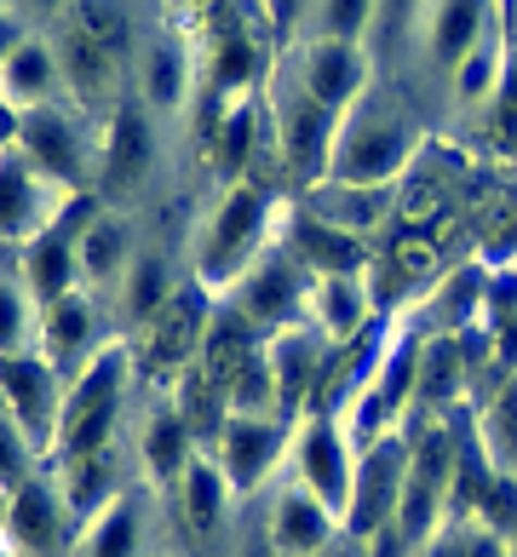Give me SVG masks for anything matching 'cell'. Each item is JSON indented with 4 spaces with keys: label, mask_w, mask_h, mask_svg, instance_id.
I'll use <instances>...</instances> for the list:
<instances>
[{
    "label": "cell",
    "mask_w": 517,
    "mask_h": 557,
    "mask_svg": "<svg viewBox=\"0 0 517 557\" xmlns=\"http://www.w3.org/2000/svg\"><path fill=\"white\" fill-rule=\"evenodd\" d=\"M29 7H58V0H29Z\"/></svg>",
    "instance_id": "obj_44"
},
{
    "label": "cell",
    "mask_w": 517,
    "mask_h": 557,
    "mask_svg": "<svg viewBox=\"0 0 517 557\" xmlns=\"http://www.w3.org/2000/svg\"><path fill=\"white\" fill-rule=\"evenodd\" d=\"M47 391L52 380L40 362H7V403L29 437H47Z\"/></svg>",
    "instance_id": "obj_8"
},
{
    "label": "cell",
    "mask_w": 517,
    "mask_h": 557,
    "mask_svg": "<svg viewBox=\"0 0 517 557\" xmlns=\"http://www.w3.org/2000/svg\"><path fill=\"white\" fill-rule=\"evenodd\" d=\"M403 483H408V460L397 443H380L374 454H368V466L357 471V488H350V529L357 534H374L380 523L397 518L403 506Z\"/></svg>",
    "instance_id": "obj_2"
},
{
    "label": "cell",
    "mask_w": 517,
    "mask_h": 557,
    "mask_svg": "<svg viewBox=\"0 0 517 557\" xmlns=\"http://www.w3.org/2000/svg\"><path fill=\"white\" fill-rule=\"evenodd\" d=\"M64 70H70V81L81 87V98H98L103 92V70H110V52H103L93 35L70 29L64 35Z\"/></svg>",
    "instance_id": "obj_12"
},
{
    "label": "cell",
    "mask_w": 517,
    "mask_h": 557,
    "mask_svg": "<svg viewBox=\"0 0 517 557\" xmlns=\"http://www.w3.org/2000/svg\"><path fill=\"white\" fill-rule=\"evenodd\" d=\"M254 219H259V201L254 196H236L231 208H224V219H219V231H213V264H224L242 247V236L254 231Z\"/></svg>",
    "instance_id": "obj_21"
},
{
    "label": "cell",
    "mask_w": 517,
    "mask_h": 557,
    "mask_svg": "<svg viewBox=\"0 0 517 557\" xmlns=\"http://www.w3.org/2000/svg\"><path fill=\"white\" fill-rule=\"evenodd\" d=\"M276 374H282V385H276V391H282V403L294 408V403H299V391H305V374H310V350H305V345H294V350L282 357Z\"/></svg>",
    "instance_id": "obj_32"
},
{
    "label": "cell",
    "mask_w": 517,
    "mask_h": 557,
    "mask_svg": "<svg viewBox=\"0 0 517 557\" xmlns=\"http://www.w3.org/2000/svg\"><path fill=\"white\" fill-rule=\"evenodd\" d=\"M471 29H478V0H448V12H443V29H438V52L454 58L471 40Z\"/></svg>",
    "instance_id": "obj_26"
},
{
    "label": "cell",
    "mask_w": 517,
    "mask_h": 557,
    "mask_svg": "<svg viewBox=\"0 0 517 557\" xmlns=\"http://www.w3.org/2000/svg\"><path fill=\"white\" fill-rule=\"evenodd\" d=\"M247 133H254V121H247V110L231 121V133H224V156L231 161H242V150H247Z\"/></svg>",
    "instance_id": "obj_41"
},
{
    "label": "cell",
    "mask_w": 517,
    "mask_h": 557,
    "mask_svg": "<svg viewBox=\"0 0 517 557\" xmlns=\"http://www.w3.org/2000/svg\"><path fill=\"white\" fill-rule=\"evenodd\" d=\"M443 208V184H414V201H408V213L420 219V213H438Z\"/></svg>",
    "instance_id": "obj_40"
},
{
    "label": "cell",
    "mask_w": 517,
    "mask_h": 557,
    "mask_svg": "<svg viewBox=\"0 0 517 557\" xmlns=\"http://www.w3.org/2000/svg\"><path fill=\"white\" fill-rule=\"evenodd\" d=\"M247 75H254V47L236 40V35H224V47H219V81H224V87H236V81H247Z\"/></svg>",
    "instance_id": "obj_30"
},
{
    "label": "cell",
    "mask_w": 517,
    "mask_h": 557,
    "mask_svg": "<svg viewBox=\"0 0 517 557\" xmlns=\"http://www.w3.org/2000/svg\"><path fill=\"white\" fill-rule=\"evenodd\" d=\"M81 35H93L103 52H121L127 47V12H121V0H81Z\"/></svg>",
    "instance_id": "obj_17"
},
{
    "label": "cell",
    "mask_w": 517,
    "mask_h": 557,
    "mask_svg": "<svg viewBox=\"0 0 517 557\" xmlns=\"http://www.w3.org/2000/svg\"><path fill=\"white\" fill-rule=\"evenodd\" d=\"M350 87H357V58L345 47H322L317 70H310V98H317V104H340Z\"/></svg>",
    "instance_id": "obj_14"
},
{
    "label": "cell",
    "mask_w": 517,
    "mask_h": 557,
    "mask_svg": "<svg viewBox=\"0 0 517 557\" xmlns=\"http://www.w3.org/2000/svg\"><path fill=\"white\" fill-rule=\"evenodd\" d=\"M35 287L47 299H64V287H70V247L64 242H40V253H35Z\"/></svg>",
    "instance_id": "obj_24"
},
{
    "label": "cell",
    "mask_w": 517,
    "mask_h": 557,
    "mask_svg": "<svg viewBox=\"0 0 517 557\" xmlns=\"http://www.w3.org/2000/svg\"><path fill=\"white\" fill-rule=\"evenodd\" d=\"M471 557H501V546H494V541H478V546H471Z\"/></svg>",
    "instance_id": "obj_43"
},
{
    "label": "cell",
    "mask_w": 517,
    "mask_h": 557,
    "mask_svg": "<svg viewBox=\"0 0 517 557\" xmlns=\"http://www.w3.org/2000/svg\"><path fill=\"white\" fill-rule=\"evenodd\" d=\"M397 161H403V138L397 133H368V138H357V144H350V156L340 161V173L350 178V184H380L391 168H397Z\"/></svg>",
    "instance_id": "obj_11"
},
{
    "label": "cell",
    "mask_w": 517,
    "mask_h": 557,
    "mask_svg": "<svg viewBox=\"0 0 517 557\" xmlns=\"http://www.w3.org/2000/svg\"><path fill=\"white\" fill-rule=\"evenodd\" d=\"M144 168H150V127H144L138 110H121L115 115V133H110V161H103V178L115 184H133Z\"/></svg>",
    "instance_id": "obj_7"
},
{
    "label": "cell",
    "mask_w": 517,
    "mask_h": 557,
    "mask_svg": "<svg viewBox=\"0 0 517 557\" xmlns=\"http://www.w3.org/2000/svg\"><path fill=\"white\" fill-rule=\"evenodd\" d=\"M454 380H460V350H454L448 339H438L426 350V368H420V391L431 403H448L454 397Z\"/></svg>",
    "instance_id": "obj_18"
},
{
    "label": "cell",
    "mask_w": 517,
    "mask_h": 557,
    "mask_svg": "<svg viewBox=\"0 0 517 557\" xmlns=\"http://www.w3.org/2000/svg\"><path fill=\"white\" fill-rule=\"evenodd\" d=\"M254 317H264V322H276V317H287V305H294V282H287V264H264V271L254 276Z\"/></svg>",
    "instance_id": "obj_19"
},
{
    "label": "cell",
    "mask_w": 517,
    "mask_h": 557,
    "mask_svg": "<svg viewBox=\"0 0 517 557\" xmlns=\"http://www.w3.org/2000/svg\"><path fill=\"white\" fill-rule=\"evenodd\" d=\"M328 17H334L340 35H350V29L362 24V0H328Z\"/></svg>",
    "instance_id": "obj_37"
},
{
    "label": "cell",
    "mask_w": 517,
    "mask_h": 557,
    "mask_svg": "<svg viewBox=\"0 0 517 557\" xmlns=\"http://www.w3.org/2000/svg\"><path fill=\"white\" fill-rule=\"evenodd\" d=\"M328 534H334V518H328V506L317 494H287L276 506V546L287 557H310L328 546Z\"/></svg>",
    "instance_id": "obj_6"
},
{
    "label": "cell",
    "mask_w": 517,
    "mask_h": 557,
    "mask_svg": "<svg viewBox=\"0 0 517 557\" xmlns=\"http://www.w3.org/2000/svg\"><path fill=\"white\" fill-rule=\"evenodd\" d=\"M397 271H403L408 282L431 276V271H438V242H431L426 231H408V236H397Z\"/></svg>",
    "instance_id": "obj_27"
},
{
    "label": "cell",
    "mask_w": 517,
    "mask_h": 557,
    "mask_svg": "<svg viewBox=\"0 0 517 557\" xmlns=\"http://www.w3.org/2000/svg\"><path fill=\"white\" fill-rule=\"evenodd\" d=\"M168 305V294H161V264H138V276H133V311L138 317H150Z\"/></svg>",
    "instance_id": "obj_31"
},
{
    "label": "cell",
    "mask_w": 517,
    "mask_h": 557,
    "mask_svg": "<svg viewBox=\"0 0 517 557\" xmlns=\"http://www.w3.org/2000/svg\"><path fill=\"white\" fill-rule=\"evenodd\" d=\"M448 483H454V454L443 443V431H431L426 448L414 454V466H408V483H403V506H397V541L403 546H414L426 534V523H431V511H438Z\"/></svg>",
    "instance_id": "obj_1"
},
{
    "label": "cell",
    "mask_w": 517,
    "mask_h": 557,
    "mask_svg": "<svg viewBox=\"0 0 517 557\" xmlns=\"http://www.w3.org/2000/svg\"><path fill=\"white\" fill-rule=\"evenodd\" d=\"M87 242H93V247H87V259H93V271H103V264H115V242H121L115 231H93Z\"/></svg>",
    "instance_id": "obj_38"
},
{
    "label": "cell",
    "mask_w": 517,
    "mask_h": 557,
    "mask_svg": "<svg viewBox=\"0 0 517 557\" xmlns=\"http://www.w3.org/2000/svg\"><path fill=\"white\" fill-rule=\"evenodd\" d=\"M328 322H334V334H350V327H357V299H350L345 287H328Z\"/></svg>",
    "instance_id": "obj_34"
},
{
    "label": "cell",
    "mask_w": 517,
    "mask_h": 557,
    "mask_svg": "<svg viewBox=\"0 0 517 557\" xmlns=\"http://www.w3.org/2000/svg\"><path fill=\"white\" fill-rule=\"evenodd\" d=\"M299 466H305V483H310V494H317V500H322L328 511L350 506V488H357V471L345 466V448H340V437H334V425H328V420H317V425L305 431Z\"/></svg>",
    "instance_id": "obj_4"
},
{
    "label": "cell",
    "mask_w": 517,
    "mask_h": 557,
    "mask_svg": "<svg viewBox=\"0 0 517 557\" xmlns=\"http://www.w3.org/2000/svg\"><path fill=\"white\" fill-rule=\"evenodd\" d=\"M299 236H305L310 253L328 259V264H340V271H345V264H357V247H350L345 236H334V231H322V224H299Z\"/></svg>",
    "instance_id": "obj_28"
},
{
    "label": "cell",
    "mask_w": 517,
    "mask_h": 557,
    "mask_svg": "<svg viewBox=\"0 0 517 557\" xmlns=\"http://www.w3.org/2000/svg\"><path fill=\"white\" fill-rule=\"evenodd\" d=\"M489 488H494V478H489L483 454H478V448H466L460 460H454V506H460V511H471V506H478V511H483Z\"/></svg>",
    "instance_id": "obj_20"
},
{
    "label": "cell",
    "mask_w": 517,
    "mask_h": 557,
    "mask_svg": "<svg viewBox=\"0 0 517 557\" xmlns=\"http://www.w3.org/2000/svg\"><path fill=\"white\" fill-rule=\"evenodd\" d=\"M40 81H47V52H35V47L17 52V58H12V87H17V92H35Z\"/></svg>",
    "instance_id": "obj_33"
},
{
    "label": "cell",
    "mask_w": 517,
    "mask_h": 557,
    "mask_svg": "<svg viewBox=\"0 0 517 557\" xmlns=\"http://www.w3.org/2000/svg\"><path fill=\"white\" fill-rule=\"evenodd\" d=\"M103 494H110V448L70 460V506L75 511H98Z\"/></svg>",
    "instance_id": "obj_15"
},
{
    "label": "cell",
    "mask_w": 517,
    "mask_h": 557,
    "mask_svg": "<svg viewBox=\"0 0 517 557\" xmlns=\"http://www.w3.org/2000/svg\"><path fill=\"white\" fill-rule=\"evenodd\" d=\"M403 7H408V0H391V12H403Z\"/></svg>",
    "instance_id": "obj_45"
},
{
    "label": "cell",
    "mask_w": 517,
    "mask_h": 557,
    "mask_svg": "<svg viewBox=\"0 0 517 557\" xmlns=\"http://www.w3.org/2000/svg\"><path fill=\"white\" fill-rule=\"evenodd\" d=\"M219 506H224L219 471L196 460L190 471H184V511H190V523H196V529H213V523H219Z\"/></svg>",
    "instance_id": "obj_16"
},
{
    "label": "cell",
    "mask_w": 517,
    "mask_h": 557,
    "mask_svg": "<svg viewBox=\"0 0 517 557\" xmlns=\"http://www.w3.org/2000/svg\"><path fill=\"white\" fill-rule=\"evenodd\" d=\"M512 557H517V552H512Z\"/></svg>",
    "instance_id": "obj_46"
},
{
    "label": "cell",
    "mask_w": 517,
    "mask_h": 557,
    "mask_svg": "<svg viewBox=\"0 0 517 557\" xmlns=\"http://www.w3.org/2000/svg\"><path fill=\"white\" fill-rule=\"evenodd\" d=\"M24 144H29L40 161H47L52 173L75 178V168H81V161H75V138H70V127H64V121H58L52 110H40V115L24 121Z\"/></svg>",
    "instance_id": "obj_10"
},
{
    "label": "cell",
    "mask_w": 517,
    "mask_h": 557,
    "mask_svg": "<svg viewBox=\"0 0 517 557\" xmlns=\"http://www.w3.org/2000/svg\"><path fill=\"white\" fill-rule=\"evenodd\" d=\"M24 201H29L24 173H12V168H7V231H24Z\"/></svg>",
    "instance_id": "obj_36"
},
{
    "label": "cell",
    "mask_w": 517,
    "mask_h": 557,
    "mask_svg": "<svg viewBox=\"0 0 517 557\" xmlns=\"http://www.w3.org/2000/svg\"><path fill=\"white\" fill-rule=\"evenodd\" d=\"M494 431H501V443L517 448V385H506L501 403H494Z\"/></svg>",
    "instance_id": "obj_35"
},
{
    "label": "cell",
    "mask_w": 517,
    "mask_h": 557,
    "mask_svg": "<svg viewBox=\"0 0 517 557\" xmlns=\"http://www.w3.org/2000/svg\"><path fill=\"white\" fill-rule=\"evenodd\" d=\"M93 557H133V506H110V511H103Z\"/></svg>",
    "instance_id": "obj_25"
},
{
    "label": "cell",
    "mask_w": 517,
    "mask_h": 557,
    "mask_svg": "<svg viewBox=\"0 0 517 557\" xmlns=\"http://www.w3.org/2000/svg\"><path fill=\"white\" fill-rule=\"evenodd\" d=\"M12 534L29 552H52L58 546V506H52V494L40 483H24L12 494Z\"/></svg>",
    "instance_id": "obj_9"
},
{
    "label": "cell",
    "mask_w": 517,
    "mask_h": 557,
    "mask_svg": "<svg viewBox=\"0 0 517 557\" xmlns=\"http://www.w3.org/2000/svg\"><path fill=\"white\" fill-rule=\"evenodd\" d=\"M219 448H224V478H231L236 488H259V478L271 471L276 448H282V431L259 425V420H231Z\"/></svg>",
    "instance_id": "obj_5"
},
{
    "label": "cell",
    "mask_w": 517,
    "mask_h": 557,
    "mask_svg": "<svg viewBox=\"0 0 517 557\" xmlns=\"http://www.w3.org/2000/svg\"><path fill=\"white\" fill-rule=\"evenodd\" d=\"M12 478H24V454H17V443H12V425H7V483Z\"/></svg>",
    "instance_id": "obj_42"
},
{
    "label": "cell",
    "mask_w": 517,
    "mask_h": 557,
    "mask_svg": "<svg viewBox=\"0 0 517 557\" xmlns=\"http://www.w3.org/2000/svg\"><path fill=\"white\" fill-rule=\"evenodd\" d=\"M322 110H328V104H317V98L294 110V133H287V150H294L299 168H310V161H317V150H322V133H328V115H322Z\"/></svg>",
    "instance_id": "obj_22"
},
{
    "label": "cell",
    "mask_w": 517,
    "mask_h": 557,
    "mask_svg": "<svg viewBox=\"0 0 517 557\" xmlns=\"http://www.w3.org/2000/svg\"><path fill=\"white\" fill-rule=\"evenodd\" d=\"M483 518L494 523V534H506V529H517V483H512V478H494V488H489V500H483Z\"/></svg>",
    "instance_id": "obj_29"
},
{
    "label": "cell",
    "mask_w": 517,
    "mask_h": 557,
    "mask_svg": "<svg viewBox=\"0 0 517 557\" xmlns=\"http://www.w3.org/2000/svg\"><path fill=\"white\" fill-rule=\"evenodd\" d=\"M47 345L58 350V357H70V350L87 345V311H81V299H58V305H52Z\"/></svg>",
    "instance_id": "obj_23"
},
{
    "label": "cell",
    "mask_w": 517,
    "mask_h": 557,
    "mask_svg": "<svg viewBox=\"0 0 517 557\" xmlns=\"http://www.w3.org/2000/svg\"><path fill=\"white\" fill-rule=\"evenodd\" d=\"M173 87H179V64H173V52H156V98H161V104L173 98Z\"/></svg>",
    "instance_id": "obj_39"
},
{
    "label": "cell",
    "mask_w": 517,
    "mask_h": 557,
    "mask_svg": "<svg viewBox=\"0 0 517 557\" xmlns=\"http://www.w3.org/2000/svg\"><path fill=\"white\" fill-rule=\"evenodd\" d=\"M184 443H190V425H184L179 414H161V420L150 425L144 454H150V471H156V478H179V471H190V466H184Z\"/></svg>",
    "instance_id": "obj_13"
},
{
    "label": "cell",
    "mask_w": 517,
    "mask_h": 557,
    "mask_svg": "<svg viewBox=\"0 0 517 557\" xmlns=\"http://www.w3.org/2000/svg\"><path fill=\"white\" fill-rule=\"evenodd\" d=\"M196 339H201V294L196 287H179V294L150 317V345H144V357H150L156 374H173V368H184L196 357Z\"/></svg>",
    "instance_id": "obj_3"
}]
</instances>
